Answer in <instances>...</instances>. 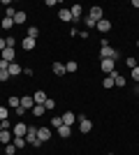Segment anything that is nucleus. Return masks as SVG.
Masks as SVG:
<instances>
[{"label":"nucleus","mask_w":139,"mask_h":155,"mask_svg":"<svg viewBox=\"0 0 139 155\" xmlns=\"http://www.w3.org/2000/svg\"><path fill=\"white\" fill-rule=\"evenodd\" d=\"M95 28H98L100 32H109V30H111V21H109V19H102V21H98V26H95Z\"/></svg>","instance_id":"4468645a"},{"label":"nucleus","mask_w":139,"mask_h":155,"mask_svg":"<svg viewBox=\"0 0 139 155\" xmlns=\"http://www.w3.org/2000/svg\"><path fill=\"white\" fill-rule=\"evenodd\" d=\"M79 70V65L74 63V60H70V63H65V72H70V74H72V72H77Z\"/></svg>","instance_id":"a878e982"},{"label":"nucleus","mask_w":139,"mask_h":155,"mask_svg":"<svg viewBox=\"0 0 139 155\" xmlns=\"http://www.w3.org/2000/svg\"><path fill=\"white\" fill-rule=\"evenodd\" d=\"M102 86H104L107 91H109V88H114V77H111V74H104V81H102Z\"/></svg>","instance_id":"b1692460"},{"label":"nucleus","mask_w":139,"mask_h":155,"mask_svg":"<svg viewBox=\"0 0 139 155\" xmlns=\"http://www.w3.org/2000/svg\"><path fill=\"white\" fill-rule=\"evenodd\" d=\"M14 111H16V116H26V109H23V107H16Z\"/></svg>","instance_id":"4c0bfd02"},{"label":"nucleus","mask_w":139,"mask_h":155,"mask_svg":"<svg viewBox=\"0 0 139 155\" xmlns=\"http://www.w3.org/2000/svg\"><path fill=\"white\" fill-rule=\"evenodd\" d=\"M7 72H9V77H19V74H23V67H21L19 63H9Z\"/></svg>","instance_id":"0eeeda50"},{"label":"nucleus","mask_w":139,"mask_h":155,"mask_svg":"<svg viewBox=\"0 0 139 155\" xmlns=\"http://www.w3.org/2000/svg\"><path fill=\"white\" fill-rule=\"evenodd\" d=\"M77 120H79V130H81V132H84V134H88V132H91V130H93V123H91V120H88L86 116H77Z\"/></svg>","instance_id":"20e7f679"},{"label":"nucleus","mask_w":139,"mask_h":155,"mask_svg":"<svg viewBox=\"0 0 139 155\" xmlns=\"http://www.w3.org/2000/svg\"><path fill=\"white\" fill-rule=\"evenodd\" d=\"M58 19L65 21V23H72V12H70L67 7H63V9H58Z\"/></svg>","instance_id":"1a4fd4ad"},{"label":"nucleus","mask_w":139,"mask_h":155,"mask_svg":"<svg viewBox=\"0 0 139 155\" xmlns=\"http://www.w3.org/2000/svg\"><path fill=\"white\" fill-rule=\"evenodd\" d=\"M33 100H35V104H44L49 97H46V93H44V91H37V93L33 95Z\"/></svg>","instance_id":"6ab92c4d"},{"label":"nucleus","mask_w":139,"mask_h":155,"mask_svg":"<svg viewBox=\"0 0 139 155\" xmlns=\"http://www.w3.org/2000/svg\"><path fill=\"white\" fill-rule=\"evenodd\" d=\"M132 79H134V81H137V84H139V65H137V67H134V70H132Z\"/></svg>","instance_id":"e433bc0d"},{"label":"nucleus","mask_w":139,"mask_h":155,"mask_svg":"<svg viewBox=\"0 0 139 155\" xmlns=\"http://www.w3.org/2000/svg\"><path fill=\"white\" fill-rule=\"evenodd\" d=\"M60 125H63V118H60V116H53V118H51V127H56V130H58Z\"/></svg>","instance_id":"c85d7f7f"},{"label":"nucleus","mask_w":139,"mask_h":155,"mask_svg":"<svg viewBox=\"0 0 139 155\" xmlns=\"http://www.w3.org/2000/svg\"><path fill=\"white\" fill-rule=\"evenodd\" d=\"M7 107H9V109H16V107H21V97L12 95L9 100H7Z\"/></svg>","instance_id":"aec40b11"},{"label":"nucleus","mask_w":139,"mask_h":155,"mask_svg":"<svg viewBox=\"0 0 139 155\" xmlns=\"http://www.w3.org/2000/svg\"><path fill=\"white\" fill-rule=\"evenodd\" d=\"M134 46H139V39H137V44H134Z\"/></svg>","instance_id":"c03bdc74"},{"label":"nucleus","mask_w":139,"mask_h":155,"mask_svg":"<svg viewBox=\"0 0 139 155\" xmlns=\"http://www.w3.org/2000/svg\"><path fill=\"white\" fill-rule=\"evenodd\" d=\"M5 155H16V146H14V143H7L5 146Z\"/></svg>","instance_id":"c756f323"},{"label":"nucleus","mask_w":139,"mask_h":155,"mask_svg":"<svg viewBox=\"0 0 139 155\" xmlns=\"http://www.w3.org/2000/svg\"><path fill=\"white\" fill-rule=\"evenodd\" d=\"M0 123H2V130H9V125H12V123H9V118H7V120H0Z\"/></svg>","instance_id":"a19ab883"},{"label":"nucleus","mask_w":139,"mask_h":155,"mask_svg":"<svg viewBox=\"0 0 139 155\" xmlns=\"http://www.w3.org/2000/svg\"><path fill=\"white\" fill-rule=\"evenodd\" d=\"M35 139H37V127H35V125H28V132H26V141H28V143H33Z\"/></svg>","instance_id":"ddd939ff"},{"label":"nucleus","mask_w":139,"mask_h":155,"mask_svg":"<svg viewBox=\"0 0 139 155\" xmlns=\"http://www.w3.org/2000/svg\"><path fill=\"white\" fill-rule=\"evenodd\" d=\"M21 107H23L26 111H30V109H33V107H35L33 95H23V97H21Z\"/></svg>","instance_id":"6e6552de"},{"label":"nucleus","mask_w":139,"mask_h":155,"mask_svg":"<svg viewBox=\"0 0 139 155\" xmlns=\"http://www.w3.org/2000/svg\"><path fill=\"white\" fill-rule=\"evenodd\" d=\"M60 118H63V125H70V127H72V125L77 123V116H74L72 111H65V114H63Z\"/></svg>","instance_id":"9d476101"},{"label":"nucleus","mask_w":139,"mask_h":155,"mask_svg":"<svg viewBox=\"0 0 139 155\" xmlns=\"http://www.w3.org/2000/svg\"><path fill=\"white\" fill-rule=\"evenodd\" d=\"M37 35H40V28L30 26V28H28V35H26V37H30V39H37Z\"/></svg>","instance_id":"393cba45"},{"label":"nucleus","mask_w":139,"mask_h":155,"mask_svg":"<svg viewBox=\"0 0 139 155\" xmlns=\"http://www.w3.org/2000/svg\"><path fill=\"white\" fill-rule=\"evenodd\" d=\"M5 49H7V42H5V39H2V37H0V53L5 51Z\"/></svg>","instance_id":"58836bf2"},{"label":"nucleus","mask_w":139,"mask_h":155,"mask_svg":"<svg viewBox=\"0 0 139 155\" xmlns=\"http://www.w3.org/2000/svg\"><path fill=\"white\" fill-rule=\"evenodd\" d=\"M0 132H2V123H0Z\"/></svg>","instance_id":"37998d69"},{"label":"nucleus","mask_w":139,"mask_h":155,"mask_svg":"<svg viewBox=\"0 0 139 155\" xmlns=\"http://www.w3.org/2000/svg\"><path fill=\"white\" fill-rule=\"evenodd\" d=\"M0 58H2V60H7V63H14V49H12V46H7L5 51L0 53Z\"/></svg>","instance_id":"dca6fc26"},{"label":"nucleus","mask_w":139,"mask_h":155,"mask_svg":"<svg viewBox=\"0 0 139 155\" xmlns=\"http://www.w3.org/2000/svg\"><path fill=\"white\" fill-rule=\"evenodd\" d=\"M0 30H2V28H0Z\"/></svg>","instance_id":"49530a36"},{"label":"nucleus","mask_w":139,"mask_h":155,"mask_svg":"<svg viewBox=\"0 0 139 155\" xmlns=\"http://www.w3.org/2000/svg\"><path fill=\"white\" fill-rule=\"evenodd\" d=\"M51 70H53V74H56V77H63V74H65V63H53Z\"/></svg>","instance_id":"a211bd4d"},{"label":"nucleus","mask_w":139,"mask_h":155,"mask_svg":"<svg viewBox=\"0 0 139 155\" xmlns=\"http://www.w3.org/2000/svg\"><path fill=\"white\" fill-rule=\"evenodd\" d=\"M26 19H28V14L23 12V9H16V14H14V23H16V26H21V23H26Z\"/></svg>","instance_id":"f8f14e48"},{"label":"nucleus","mask_w":139,"mask_h":155,"mask_svg":"<svg viewBox=\"0 0 139 155\" xmlns=\"http://www.w3.org/2000/svg\"><path fill=\"white\" fill-rule=\"evenodd\" d=\"M30 111H33V116H37V118H40V116H44V104H35V107H33V109H30Z\"/></svg>","instance_id":"4be33fe9"},{"label":"nucleus","mask_w":139,"mask_h":155,"mask_svg":"<svg viewBox=\"0 0 139 155\" xmlns=\"http://www.w3.org/2000/svg\"><path fill=\"white\" fill-rule=\"evenodd\" d=\"M9 118V109L7 107H0V120H7Z\"/></svg>","instance_id":"7c9ffc66"},{"label":"nucleus","mask_w":139,"mask_h":155,"mask_svg":"<svg viewBox=\"0 0 139 155\" xmlns=\"http://www.w3.org/2000/svg\"><path fill=\"white\" fill-rule=\"evenodd\" d=\"M114 86H118V88H125V77L123 74H118V72H114Z\"/></svg>","instance_id":"f3484780"},{"label":"nucleus","mask_w":139,"mask_h":155,"mask_svg":"<svg viewBox=\"0 0 139 155\" xmlns=\"http://www.w3.org/2000/svg\"><path fill=\"white\" fill-rule=\"evenodd\" d=\"M88 19H93L95 21V23H98V21H102L104 19V12H102V7H91V9H88Z\"/></svg>","instance_id":"7ed1b4c3"},{"label":"nucleus","mask_w":139,"mask_h":155,"mask_svg":"<svg viewBox=\"0 0 139 155\" xmlns=\"http://www.w3.org/2000/svg\"><path fill=\"white\" fill-rule=\"evenodd\" d=\"M100 58L104 60V58H109V60H118V56L121 53L116 51V49H114V46H109V42H107V39H102V42H100Z\"/></svg>","instance_id":"f257e3e1"},{"label":"nucleus","mask_w":139,"mask_h":155,"mask_svg":"<svg viewBox=\"0 0 139 155\" xmlns=\"http://www.w3.org/2000/svg\"><path fill=\"white\" fill-rule=\"evenodd\" d=\"M53 107H56V102H53V100H46V102H44V109H46V111H53Z\"/></svg>","instance_id":"72a5a7b5"},{"label":"nucleus","mask_w":139,"mask_h":155,"mask_svg":"<svg viewBox=\"0 0 139 155\" xmlns=\"http://www.w3.org/2000/svg\"><path fill=\"white\" fill-rule=\"evenodd\" d=\"M132 7H139V0H132Z\"/></svg>","instance_id":"79ce46f5"},{"label":"nucleus","mask_w":139,"mask_h":155,"mask_svg":"<svg viewBox=\"0 0 139 155\" xmlns=\"http://www.w3.org/2000/svg\"><path fill=\"white\" fill-rule=\"evenodd\" d=\"M7 67H9V63H7V60H2V58H0V70H7Z\"/></svg>","instance_id":"ea45409f"},{"label":"nucleus","mask_w":139,"mask_h":155,"mask_svg":"<svg viewBox=\"0 0 139 155\" xmlns=\"http://www.w3.org/2000/svg\"><path fill=\"white\" fill-rule=\"evenodd\" d=\"M58 134L60 137H70V134H72V127H70V125H60V127H58Z\"/></svg>","instance_id":"5701e85b"},{"label":"nucleus","mask_w":139,"mask_h":155,"mask_svg":"<svg viewBox=\"0 0 139 155\" xmlns=\"http://www.w3.org/2000/svg\"><path fill=\"white\" fill-rule=\"evenodd\" d=\"M26 132H28V125L23 123V120L14 123V130H12V134H14V137H26Z\"/></svg>","instance_id":"39448f33"},{"label":"nucleus","mask_w":139,"mask_h":155,"mask_svg":"<svg viewBox=\"0 0 139 155\" xmlns=\"http://www.w3.org/2000/svg\"><path fill=\"white\" fill-rule=\"evenodd\" d=\"M84 26H88V28H95L98 23H95L93 19H88V16H86V19H84Z\"/></svg>","instance_id":"f704fd0d"},{"label":"nucleus","mask_w":139,"mask_h":155,"mask_svg":"<svg viewBox=\"0 0 139 155\" xmlns=\"http://www.w3.org/2000/svg\"><path fill=\"white\" fill-rule=\"evenodd\" d=\"M21 46H23V49H26V51H33V49H35V39L26 37V39H23V42H21Z\"/></svg>","instance_id":"412c9836"},{"label":"nucleus","mask_w":139,"mask_h":155,"mask_svg":"<svg viewBox=\"0 0 139 155\" xmlns=\"http://www.w3.org/2000/svg\"><path fill=\"white\" fill-rule=\"evenodd\" d=\"M14 14H16L14 7H7V9H5V16H7V19H14Z\"/></svg>","instance_id":"473e14b6"},{"label":"nucleus","mask_w":139,"mask_h":155,"mask_svg":"<svg viewBox=\"0 0 139 155\" xmlns=\"http://www.w3.org/2000/svg\"><path fill=\"white\" fill-rule=\"evenodd\" d=\"M12 139H14V134L12 132H9V130H2V132H0V143H12Z\"/></svg>","instance_id":"2eb2a0df"},{"label":"nucleus","mask_w":139,"mask_h":155,"mask_svg":"<svg viewBox=\"0 0 139 155\" xmlns=\"http://www.w3.org/2000/svg\"><path fill=\"white\" fill-rule=\"evenodd\" d=\"M70 12H72V21H81L84 7H81V5H72V7H70Z\"/></svg>","instance_id":"9b49d317"},{"label":"nucleus","mask_w":139,"mask_h":155,"mask_svg":"<svg viewBox=\"0 0 139 155\" xmlns=\"http://www.w3.org/2000/svg\"><path fill=\"white\" fill-rule=\"evenodd\" d=\"M0 28H5V30H12V28H14V21L5 16V19H2V23H0Z\"/></svg>","instance_id":"bb28decb"},{"label":"nucleus","mask_w":139,"mask_h":155,"mask_svg":"<svg viewBox=\"0 0 139 155\" xmlns=\"http://www.w3.org/2000/svg\"><path fill=\"white\" fill-rule=\"evenodd\" d=\"M100 70L104 72V74H114L116 72V60H109V58L100 60Z\"/></svg>","instance_id":"f03ea898"},{"label":"nucleus","mask_w":139,"mask_h":155,"mask_svg":"<svg viewBox=\"0 0 139 155\" xmlns=\"http://www.w3.org/2000/svg\"><path fill=\"white\" fill-rule=\"evenodd\" d=\"M37 139H40L42 143L49 141V139H51V127H37Z\"/></svg>","instance_id":"423d86ee"},{"label":"nucleus","mask_w":139,"mask_h":155,"mask_svg":"<svg viewBox=\"0 0 139 155\" xmlns=\"http://www.w3.org/2000/svg\"><path fill=\"white\" fill-rule=\"evenodd\" d=\"M107 155H114V153H107Z\"/></svg>","instance_id":"a18cd8bd"},{"label":"nucleus","mask_w":139,"mask_h":155,"mask_svg":"<svg viewBox=\"0 0 139 155\" xmlns=\"http://www.w3.org/2000/svg\"><path fill=\"white\" fill-rule=\"evenodd\" d=\"M26 137H14V146H16V148H23V146H26Z\"/></svg>","instance_id":"cd10ccee"},{"label":"nucleus","mask_w":139,"mask_h":155,"mask_svg":"<svg viewBox=\"0 0 139 155\" xmlns=\"http://www.w3.org/2000/svg\"><path fill=\"white\" fill-rule=\"evenodd\" d=\"M125 65H127V67H130V70H134V67H137L139 63H137V58H132V56H130V58L125 60Z\"/></svg>","instance_id":"2f4dec72"},{"label":"nucleus","mask_w":139,"mask_h":155,"mask_svg":"<svg viewBox=\"0 0 139 155\" xmlns=\"http://www.w3.org/2000/svg\"><path fill=\"white\" fill-rule=\"evenodd\" d=\"M7 79H9V72H7V70H0V81H7Z\"/></svg>","instance_id":"c9c22d12"}]
</instances>
